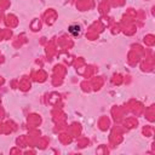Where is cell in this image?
<instances>
[{
	"label": "cell",
	"mask_w": 155,
	"mask_h": 155,
	"mask_svg": "<svg viewBox=\"0 0 155 155\" xmlns=\"http://www.w3.org/2000/svg\"><path fill=\"white\" fill-rule=\"evenodd\" d=\"M69 32L71 33V34H73L74 36H76V35H79L80 34V27L79 26H71L70 28H69Z\"/></svg>",
	"instance_id": "obj_1"
}]
</instances>
